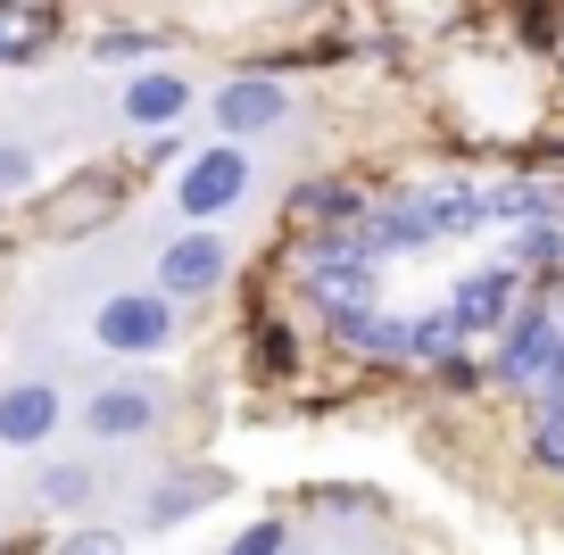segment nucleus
Wrapping results in <instances>:
<instances>
[{
	"mask_svg": "<svg viewBox=\"0 0 564 555\" xmlns=\"http://www.w3.org/2000/svg\"><path fill=\"white\" fill-rule=\"evenodd\" d=\"M58 382H9L0 390V448H42L58 432Z\"/></svg>",
	"mask_w": 564,
	"mask_h": 555,
	"instance_id": "obj_8",
	"label": "nucleus"
},
{
	"mask_svg": "<svg viewBox=\"0 0 564 555\" xmlns=\"http://www.w3.org/2000/svg\"><path fill=\"white\" fill-rule=\"evenodd\" d=\"M307 216H316V225H357L366 208H357L349 183H316V192H307Z\"/></svg>",
	"mask_w": 564,
	"mask_h": 555,
	"instance_id": "obj_16",
	"label": "nucleus"
},
{
	"mask_svg": "<svg viewBox=\"0 0 564 555\" xmlns=\"http://www.w3.org/2000/svg\"><path fill=\"white\" fill-rule=\"evenodd\" d=\"M183 324V298H166L159 282L150 291H117L100 315H91V340L108 348V357H159L166 340H175Z\"/></svg>",
	"mask_w": 564,
	"mask_h": 555,
	"instance_id": "obj_2",
	"label": "nucleus"
},
{
	"mask_svg": "<svg viewBox=\"0 0 564 555\" xmlns=\"http://www.w3.org/2000/svg\"><path fill=\"white\" fill-rule=\"evenodd\" d=\"M556 208H564L556 183H498V192H490L498 225H540V216H556Z\"/></svg>",
	"mask_w": 564,
	"mask_h": 555,
	"instance_id": "obj_13",
	"label": "nucleus"
},
{
	"mask_svg": "<svg viewBox=\"0 0 564 555\" xmlns=\"http://www.w3.org/2000/svg\"><path fill=\"white\" fill-rule=\"evenodd\" d=\"M241 199H249V150H241V141H216V150H199L192 166H183V183H175V208L192 216V225H208V216L241 208Z\"/></svg>",
	"mask_w": 564,
	"mask_h": 555,
	"instance_id": "obj_4",
	"label": "nucleus"
},
{
	"mask_svg": "<svg viewBox=\"0 0 564 555\" xmlns=\"http://www.w3.org/2000/svg\"><path fill=\"white\" fill-rule=\"evenodd\" d=\"M34 498H42V505H67V514H75V505L100 498V481H91V465H75V456H67V465H42V472H34Z\"/></svg>",
	"mask_w": 564,
	"mask_h": 555,
	"instance_id": "obj_14",
	"label": "nucleus"
},
{
	"mask_svg": "<svg viewBox=\"0 0 564 555\" xmlns=\"http://www.w3.org/2000/svg\"><path fill=\"white\" fill-rule=\"evenodd\" d=\"M498 373L514 390H547L564 373V307L531 298L523 315H507V340H498Z\"/></svg>",
	"mask_w": 564,
	"mask_h": 555,
	"instance_id": "obj_3",
	"label": "nucleus"
},
{
	"mask_svg": "<svg viewBox=\"0 0 564 555\" xmlns=\"http://www.w3.org/2000/svg\"><path fill=\"white\" fill-rule=\"evenodd\" d=\"M225 555H291V531H282V522L274 514H265V522H249V531L241 538H232V547Z\"/></svg>",
	"mask_w": 564,
	"mask_h": 555,
	"instance_id": "obj_18",
	"label": "nucleus"
},
{
	"mask_svg": "<svg viewBox=\"0 0 564 555\" xmlns=\"http://www.w3.org/2000/svg\"><path fill=\"white\" fill-rule=\"evenodd\" d=\"M514 258H523V265H556V258H564L556 216H540V225H514Z\"/></svg>",
	"mask_w": 564,
	"mask_h": 555,
	"instance_id": "obj_15",
	"label": "nucleus"
},
{
	"mask_svg": "<svg viewBox=\"0 0 564 555\" xmlns=\"http://www.w3.org/2000/svg\"><path fill=\"white\" fill-rule=\"evenodd\" d=\"M448 307H457L465 331H507V315H514V265H474V274L448 291Z\"/></svg>",
	"mask_w": 564,
	"mask_h": 555,
	"instance_id": "obj_9",
	"label": "nucleus"
},
{
	"mask_svg": "<svg viewBox=\"0 0 564 555\" xmlns=\"http://www.w3.org/2000/svg\"><path fill=\"white\" fill-rule=\"evenodd\" d=\"M58 555H124V547H117V531H67Z\"/></svg>",
	"mask_w": 564,
	"mask_h": 555,
	"instance_id": "obj_19",
	"label": "nucleus"
},
{
	"mask_svg": "<svg viewBox=\"0 0 564 555\" xmlns=\"http://www.w3.org/2000/svg\"><path fill=\"white\" fill-rule=\"evenodd\" d=\"M249 364H258L265 382H274V373H291V331H282V324H258V348H249Z\"/></svg>",
	"mask_w": 564,
	"mask_h": 555,
	"instance_id": "obj_17",
	"label": "nucleus"
},
{
	"mask_svg": "<svg viewBox=\"0 0 564 555\" xmlns=\"http://www.w3.org/2000/svg\"><path fill=\"white\" fill-rule=\"evenodd\" d=\"M225 265H232V249L216 241V232H183V241L159 249V291L166 298H208L216 282H225Z\"/></svg>",
	"mask_w": 564,
	"mask_h": 555,
	"instance_id": "obj_7",
	"label": "nucleus"
},
{
	"mask_svg": "<svg viewBox=\"0 0 564 555\" xmlns=\"http://www.w3.org/2000/svg\"><path fill=\"white\" fill-rule=\"evenodd\" d=\"M373 265H382V249H373L366 232L324 225V241L300 258V291H307V307L324 315V331L366 315V307H382V274H373Z\"/></svg>",
	"mask_w": 564,
	"mask_h": 555,
	"instance_id": "obj_1",
	"label": "nucleus"
},
{
	"mask_svg": "<svg viewBox=\"0 0 564 555\" xmlns=\"http://www.w3.org/2000/svg\"><path fill=\"white\" fill-rule=\"evenodd\" d=\"M117 108H124V124H150V133H166L175 117H192V75H133Z\"/></svg>",
	"mask_w": 564,
	"mask_h": 555,
	"instance_id": "obj_10",
	"label": "nucleus"
},
{
	"mask_svg": "<svg viewBox=\"0 0 564 555\" xmlns=\"http://www.w3.org/2000/svg\"><path fill=\"white\" fill-rule=\"evenodd\" d=\"M51 42V9L42 0H0V67H25Z\"/></svg>",
	"mask_w": 564,
	"mask_h": 555,
	"instance_id": "obj_12",
	"label": "nucleus"
},
{
	"mask_svg": "<svg viewBox=\"0 0 564 555\" xmlns=\"http://www.w3.org/2000/svg\"><path fill=\"white\" fill-rule=\"evenodd\" d=\"M225 489H232V472H175V481L150 489V522L166 531V522H183V514H208Z\"/></svg>",
	"mask_w": 564,
	"mask_h": 555,
	"instance_id": "obj_11",
	"label": "nucleus"
},
{
	"mask_svg": "<svg viewBox=\"0 0 564 555\" xmlns=\"http://www.w3.org/2000/svg\"><path fill=\"white\" fill-rule=\"evenodd\" d=\"M25 183H34V157H25V150H0V192H25Z\"/></svg>",
	"mask_w": 564,
	"mask_h": 555,
	"instance_id": "obj_20",
	"label": "nucleus"
},
{
	"mask_svg": "<svg viewBox=\"0 0 564 555\" xmlns=\"http://www.w3.org/2000/svg\"><path fill=\"white\" fill-rule=\"evenodd\" d=\"M216 133L225 141H258L265 124H282V108H291V91L274 84V75H232L225 91H216Z\"/></svg>",
	"mask_w": 564,
	"mask_h": 555,
	"instance_id": "obj_6",
	"label": "nucleus"
},
{
	"mask_svg": "<svg viewBox=\"0 0 564 555\" xmlns=\"http://www.w3.org/2000/svg\"><path fill=\"white\" fill-rule=\"evenodd\" d=\"M166 423V390L159 382H108L84 399V432L91 439H150Z\"/></svg>",
	"mask_w": 564,
	"mask_h": 555,
	"instance_id": "obj_5",
	"label": "nucleus"
}]
</instances>
